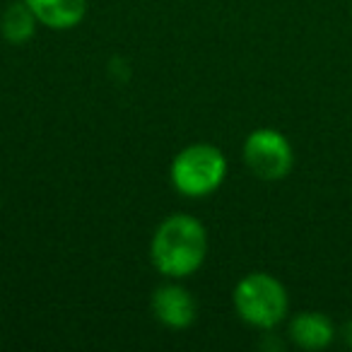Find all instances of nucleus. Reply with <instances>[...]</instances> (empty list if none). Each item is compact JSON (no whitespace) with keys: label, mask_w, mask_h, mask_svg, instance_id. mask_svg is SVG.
<instances>
[{"label":"nucleus","mask_w":352,"mask_h":352,"mask_svg":"<svg viewBox=\"0 0 352 352\" xmlns=\"http://www.w3.org/2000/svg\"><path fill=\"white\" fill-rule=\"evenodd\" d=\"M342 338H345V345L352 347V321L347 323L345 328H342Z\"/></svg>","instance_id":"nucleus-9"},{"label":"nucleus","mask_w":352,"mask_h":352,"mask_svg":"<svg viewBox=\"0 0 352 352\" xmlns=\"http://www.w3.org/2000/svg\"><path fill=\"white\" fill-rule=\"evenodd\" d=\"M39 25L51 32H70L87 17V0H25Z\"/></svg>","instance_id":"nucleus-7"},{"label":"nucleus","mask_w":352,"mask_h":352,"mask_svg":"<svg viewBox=\"0 0 352 352\" xmlns=\"http://www.w3.org/2000/svg\"><path fill=\"white\" fill-rule=\"evenodd\" d=\"M210 236L191 212H171L155 227L150 239V263L164 280H188L203 268Z\"/></svg>","instance_id":"nucleus-1"},{"label":"nucleus","mask_w":352,"mask_h":352,"mask_svg":"<svg viewBox=\"0 0 352 352\" xmlns=\"http://www.w3.org/2000/svg\"><path fill=\"white\" fill-rule=\"evenodd\" d=\"M241 160L258 182L275 184L292 174L294 147L278 128H256L244 138Z\"/></svg>","instance_id":"nucleus-4"},{"label":"nucleus","mask_w":352,"mask_h":352,"mask_svg":"<svg viewBox=\"0 0 352 352\" xmlns=\"http://www.w3.org/2000/svg\"><path fill=\"white\" fill-rule=\"evenodd\" d=\"M39 20L30 10L25 0H12L8 3L6 10L0 12V36L10 46H25L36 36Z\"/></svg>","instance_id":"nucleus-8"},{"label":"nucleus","mask_w":352,"mask_h":352,"mask_svg":"<svg viewBox=\"0 0 352 352\" xmlns=\"http://www.w3.org/2000/svg\"><path fill=\"white\" fill-rule=\"evenodd\" d=\"M0 208H3V198H0Z\"/></svg>","instance_id":"nucleus-10"},{"label":"nucleus","mask_w":352,"mask_h":352,"mask_svg":"<svg viewBox=\"0 0 352 352\" xmlns=\"http://www.w3.org/2000/svg\"><path fill=\"white\" fill-rule=\"evenodd\" d=\"M287 338L299 350H326L336 340V323L331 321V316L321 311H299L289 318Z\"/></svg>","instance_id":"nucleus-6"},{"label":"nucleus","mask_w":352,"mask_h":352,"mask_svg":"<svg viewBox=\"0 0 352 352\" xmlns=\"http://www.w3.org/2000/svg\"><path fill=\"white\" fill-rule=\"evenodd\" d=\"M150 311L157 323L169 331H186L196 323L198 302L184 280H164L150 297Z\"/></svg>","instance_id":"nucleus-5"},{"label":"nucleus","mask_w":352,"mask_h":352,"mask_svg":"<svg viewBox=\"0 0 352 352\" xmlns=\"http://www.w3.org/2000/svg\"><path fill=\"white\" fill-rule=\"evenodd\" d=\"M232 307L241 323L270 333L287 321L289 294L283 280H278L273 273L254 270L236 280L232 289Z\"/></svg>","instance_id":"nucleus-2"},{"label":"nucleus","mask_w":352,"mask_h":352,"mask_svg":"<svg viewBox=\"0 0 352 352\" xmlns=\"http://www.w3.org/2000/svg\"><path fill=\"white\" fill-rule=\"evenodd\" d=\"M230 174L227 155L212 142H191L169 164V184L179 196L201 201L222 188Z\"/></svg>","instance_id":"nucleus-3"}]
</instances>
